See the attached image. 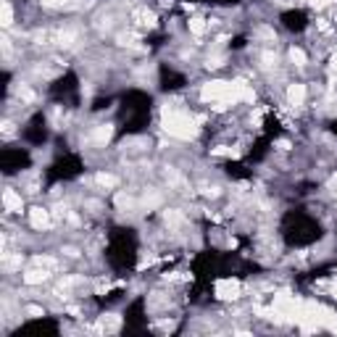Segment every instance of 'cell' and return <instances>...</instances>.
I'll use <instances>...</instances> for the list:
<instances>
[{"mask_svg":"<svg viewBox=\"0 0 337 337\" xmlns=\"http://www.w3.org/2000/svg\"><path fill=\"white\" fill-rule=\"evenodd\" d=\"M198 124H200V119H192L190 114H184V111L164 108V132H168L176 140L198 137Z\"/></svg>","mask_w":337,"mask_h":337,"instance_id":"6da1fadb","label":"cell"},{"mask_svg":"<svg viewBox=\"0 0 337 337\" xmlns=\"http://www.w3.org/2000/svg\"><path fill=\"white\" fill-rule=\"evenodd\" d=\"M216 298H221V301H235V298H240V282L237 279H219Z\"/></svg>","mask_w":337,"mask_h":337,"instance_id":"7a4b0ae2","label":"cell"},{"mask_svg":"<svg viewBox=\"0 0 337 337\" xmlns=\"http://www.w3.org/2000/svg\"><path fill=\"white\" fill-rule=\"evenodd\" d=\"M48 271H50V269H45V266H37V264H34L29 271H24V282H26V285H42L45 279L50 277Z\"/></svg>","mask_w":337,"mask_h":337,"instance_id":"3957f363","label":"cell"},{"mask_svg":"<svg viewBox=\"0 0 337 337\" xmlns=\"http://www.w3.org/2000/svg\"><path fill=\"white\" fill-rule=\"evenodd\" d=\"M29 221H32L34 229H48L50 227V213L45 208H32L29 211Z\"/></svg>","mask_w":337,"mask_h":337,"instance_id":"277c9868","label":"cell"},{"mask_svg":"<svg viewBox=\"0 0 337 337\" xmlns=\"http://www.w3.org/2000/svg\"><path fill=\"white\" fill-rule=\"evenodd\" d=\"M3 205H5V211L18 213L21 211V195H18L16 190H5L3 192Z\"/></svg>","mask_w":337,"mask_h":337,"instance_id":"5b68a950","label":"cell"},{"mask_svg":"<svg viewBox=\"0 0 337 337\" xmlns=\"http://www.w3.org/2000/svg\"><path fill=\"white\" fill-rule=\"evenodd\" d=\"M303 100H306V84H293L287 90V103L290 106H303Z\"/></svg>","mask_w":337,"mask_h":337,"instance_id":"8992f818","label":"cell"},{"mask_svg":"<svg viewBox=\"0 0 337 337\" xmlns=\"http://www.w3.org/2000/svg\"><path fill=\"white\" fill-rule=\"evenodd\" d=\"M135 21L140 26H148V29H153L156 26V13L153 11H145V8H140V11H135Z\"/></svg>","mask_w":337,"mask_h":337,"instance_id":"52a82bcc","label":"cell"},{"mask_svg":"<svg viewBox=\"0 0 337 337\" xmlns=\"http://www.w3.org/2000/svg\"><path fill=\"white\" fill-rule=\"evenodd\" d=\"M119 324H121V319L111 314V316H103V319L98 322L95 330H100V332H114V330H119Z\"/></svg>","mask_w":337,"mask_h":337,"instance_id":"ba28073f","label":"cell"},{"mask_svg":"<svg viewBox=\"0 0 337 337\" xmlns=\"http://www.w3.org/2000/svg\"><path fill=\"white\" fill-rule=\"evenodd\" d=\"M111 135H114V127H111V124H103V127H98L95 132H92V140H95V143H108Z\"/></svg>","mask_w":337,"mask_h":337,"instance_id":"9c48e42d","label":"cell"},{"mask_svg":"<svg viewBox=\"0 0 337 337\" xmlns=\"http://www.w3.org/2000/svg\"><path fill=\"white\" fill-rule=\"evenodd\" d=\"M0 24H3V26H11L13 24V8H11V3L0 5Z\"/></svg>","mask_w":337,"mask_h":337,"instance_id":"30bf717a","label":"cell"},{"mask_svg":"<svg viewBox=\"0 0 337 337\" xmlns=\"http://www.w3.org/2000/svg\"><path fill=\"white\" fill-rule=\"evenodd\" d=\"M95 182H98L100 187H116V184H119V179H116L114 174H98Z\"/></svg>","mask_w":337,"mask_h":337,"instance_id":"8fae6325","label":"cell"},{"mask_svg":"<svg viewBox=\"0 0 337 337\" xmlns=\"http://www.w3.org/2000/svg\"><path fill=\"white\" fill-rule=\"evenodd\" d=\"M190 32L195 37H200L205 32V21H203V18H190Z\"/></svg>","mask_w":337,"mask_h":337,"instance_id":"7c38bea8","label":"cell"},{"mask_svg":"<svg viewBox=\"0 0 337 337\" xmlns=\"http://www.w3.org/2000/svg\"><path fill=\"white\" fill-rule=\"evenodd\" d=\"M290 58H293L295 66H306V53H303L301 48H293V50H290Z\"/></svg>","mask_w":337,"mask_h":337,"instance_id":"4fadbf2b","label":"cell"},{"mask_svg":"<svg viewBox=\"0 0 337 337\" xmlns=\"http://www.w3.org/2000/svg\"><path fill=\"white\" fill-rule=\"evenodd\" d=\"M166 224H168V227H176V224H182V213L179 211H166Z\"/></svg>","mask_w":337,"mask_h":337,"instance_id":"5bb4252c","label":"cell"},{"mask_svg":"<svg viewBox=\"0 0 337 337\" xmlns=\"http://www.w3.org/2000/svg\"><path fill=\"white\" fill-rule=\"evenodd\" d=\"M55 40H58V45H66V48H69V45L77 40V34H74V32H61L58 37H55Z\"/></svg>","mask_w":337,"mask_h":337,"instance_id":"9a60e30c","label":"cell"},{"mask_svg":"<svg viewBox=\"0 0 337 337\" xmlns=\"http://www.w3.org/2000/svg\"><path fill=\"white\" fill-rule=\"evenodd\" d=\"M34 264H37V266H45V269H55V258H48V256L42 258V256H37Z\"/></svg>","mask_w":337,"mask_h":337,"instance_id":"2e32d148","label":"cell"},{"mask_svg":"<svg viewBox=\"0 0 337 337\" xmlns=\"http://www.w3.org/2000/svg\"><path fill=\"white\" fill-rule=\"evenodd\" d=\"M119 42H121V45H129V48H137V37H135V34H121Z\"/></svg>","mask_w":337,"mask_h":337,"instance_id":"e0dca14e","label":"cell"},{"mask_svg":"<svg viewBox=\"0 0 337 337\" xmlns=\"http://www.w3.org/2000/svg\"><path fill=\"white\" fill-rule=\"evenodd\" d=\"M116 205L119 208H132V198L129 195H116Z\"/></svg>","mask_w":337,"mask_h":337,"instance_id":"ac0fdd59","label":"cell"},{"mask_svg":"<svg viewBox=\"0 0 337 337\" xmlns=\"http://www.w3.org/2000/svg\"><path fill=\"white\" fill-rule=\"evenodd\" d=\"M3 264H5V266H11V269H13V266H21V256H5V258H3Z\"/></svg>","mask_w":337,"mask_h":337,"instance_id":"d6986e66","label":"cell"},{"mask_svg":"<svg viewBox=\"0 0 337 337\" xmlns=\"http://www.w3.org/2000/svg\"><path fill=\"white\" fill-rule=\"evenodd\" d=\"M213 156H237V151H229V148H213Z\"/></svg>","mask_w":337,"mask_h":337,"instance_id":"ffe728a7","label":"cell"},{"mask_svg":"<svg viewBox=\"0 0 337 337\" xmlns=\"http://www.w3.org/2000/svg\"><path fill=\"white\" fill-rule=\"evenodd\" d=\"M330 77H332V79H337V50H335L332 61H330Z\"/></svg>","mask_w":337,"mask_h":337,"instance_id":"44dd1931","label":"cell"},{"mask_svg":"<svg viewBox=\"0 0 337 337\" xmlns=\"http://www.w3.org/2000/svg\"><path fill=\"white\" fill-rule=\"evenodd\" d=\"M264 63H266V66H274V63H277V55H274V53H264Z\"/></svg>","mask_w":337,"mask_h":337,"instance_id":"7402d4cb","label":"cell"},{"mask_svg":"<svg viewBox=\"0 0 337 337\" xmlns=\"http://www.w3.org/2000/svg\"><path fill=\"white\" fill-rule=\"evenodd\" d=\"M26 314H29V316H42V308L40 306H29V308H26Z\"/></svg>","mask_w":337,"mask_h":337,"instance_id":"603a6c76","label":"cell"},{"mask_svg":"<svg viewBox=\"0 0 337 337\" xmlns=\"http://www.w3.org/2000/svg\"><path fill=\"white\" fill-rule=\"evenodd\" d=\"M221 63H224L221 58H208V63H205V66H208V69H219Z\"/></svg>","mask_w":337,"mask_h":337,"instance_id":"cb8c5ba5","label":"cell"},{"mask_svg":"<svg viewBox=\"0 0 337 337\" xmlns=\"http://www.w3.org/2000/svg\"><path fill=\"white\" fill-rule=\"evenodd\" d=\"M308 3H311V5H316V8H324V5H330L332 0H308Z\"/></svg>","mask_w":337,"mask_h":337,"instance_id":"d4e9b609","label":"cell"},{"mask_svg":"<svg viewBox=\"0 0 337 337\" xmlns=\"http://www.w3.org/2000/svg\"><path fill=\"white\" fill-rule=\"evenodd\" d=\"M258 34H261V37H266V40H274V32L266 29V26H264V29H258Z\"/></svg>","mask_w":337,"mask_h":337,"instance_id":"484cf974","label":"cell"},{"mask_svg":"<svg viewBox=\"0 0 337 337\" xmlns=\"http://www.w3.org/2000/svg\"><path fill=\"white\" fill-rule=\"evenodd\" d=\"M330 293H332V298H337V277L330 282Z\"/></svg>","mask_w":337,"mask_h":337,"instance_id":"4316f807","label":"cell"},{"mask_svg":"<svg viewBox=\"0 0 337 337\" xmlns=\"http://www.w3.org/2000/svg\"><path fill=\"white\" fill-rule=\"evenodd\" d=\"M3 132L5 135H13V124H11V121H5V124H3Z\"/></svg>","mask_w":337,"mask_h":337,"instance_id":"83f0119b","label":"cell"},{"mask_svg":"<svg viewBox=\"0 0 337 337\" xmlns=\"http://www.w3.org/2000/svg\"><path fill=\"white\" fill-rule=\"evenodd\" d=\"M279 148H282V151H290V143H287V140H279V143H277Z\"/></svg>","mask_w":337,"mask_h":337,"instance_id":"f1b7e54d","label":"cell"}]
</instances>
